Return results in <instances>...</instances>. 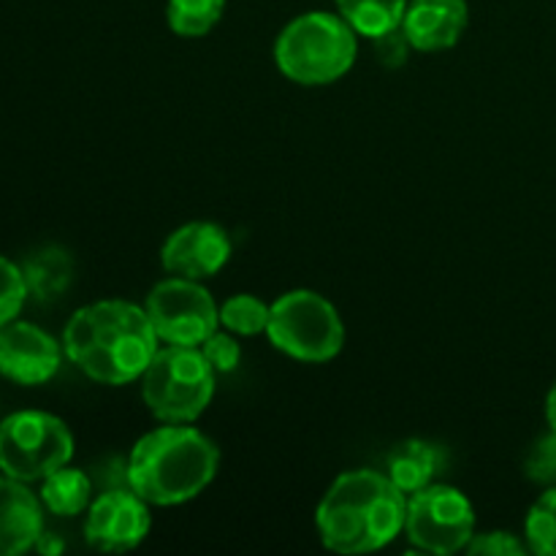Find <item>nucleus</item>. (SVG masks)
<instances>
[{"instance_id": "obj_1", "label": "nucleus", "mask_w": 556, "mask_h": 556, "mask_svg": "<svg viewBox=\"0 0 556 556\" xmlns=\"http://www.w3.org/2000/svg\"><path fill=\"white\" fill-rule=\"evenodd\" d=\"M161 348L144 304L101 299L85 304L63 329L65 358L101 386L139 383Z\"/></svg>"}, {"instance_id": "obj_2", "label": "nucleus", "mask_w": 556, "mask_h": 556, "mask_svg": "<svg viewBox=\"0 0 556 556\" xmlns=\"http://www.w3.org/2000/svg\"><path fill=\"white\" fill-rule=\"evenodd\" d=\"M407 494L380 470L334 478L315 510L318 538L334 554H372L405 532Z\"/></svg>"}, {"instance_id": "obj_3", "label": "nucleus", "mask_w": 556, "mask_h": 556, "mask_svg": "<svg viewBox=\"0 0 556 556\" xmlns=\"http://www.w3.org/2000/svg\"><path fill=\"white\" fill-rule=\"evenodd\" d=\"M220 470V451L190 424H163L136 440L125 481L150 505L168 508L199 497Z\"/></svg>"}, {"instance_id": "obj_4", "label": "nucleus", "mask_w": 556, "mask_h": 556, "mask_svg": "<svg viewBox=\"0 0 556 556\" xmlns=\"http://www.w3.org/2000/svg\"><path fill=\"white\" fill-rule=\"evenodd\" d=\"M358 33L331 11H307L288 22L275 41V63L302 87L334 85L356 63Z\"/></svg>"}, {"instance_id": "obj_5", "label": "nucleus", "mask_w": 556, "mask_h": 556, "mask_svg": "<svg viewBox=\"0 0 556 556\" xmlns=\"http://www.w3.org/2000/svg\"><path fill=\"white\" fill-rule=\"evenodd\" d=\"M215 375L201 348L161 345L139 378L141 400L161 424H193L215 396Z\"/></svg>"}, {"instance_id": "obj_6", "label": "nucleus", "mask_w": 556, "mask_h": 556, "mask_svg": "<svg viewBox=\"0 0 556 556\" xmlns=\"http://www.w3.org/2000/svg\"><path fill=\"white\" fill-rule=\"evenodd\" d=\"M266 337L293 362L326 364L345 348V324L329 299L296 288L271 302Z\"/></svg>"}, {"instance_id": "obj_7", "label": "nucleus", "mask_w": 556, "mask_h": 556, "mask_svg": "<svg viewBox=\"0 0 556 556\" xmlns=\"http://www.w3.org/2000/svg\"><path fill=\"white\" fill-rule=\"evenodd\" d=\"M74 434L63 418L43 410L11 413L0 421V470L22 483H41L71 465Z\"/></svg>"}, {"instance_id": "obj_8", "label": "nucleus", "mask_w": 556, "mask_h": 556, "mask_svg": "<svg viewBox=\"0 0 556 556\" xmlns=\"http://www.w3.org/2000/svg\"><path fill=\"white\" fill-rule=\"evenodd\" d=\"M476 535V508L456 486L429 483L407 497L405 538L418 552L448 556L465 552Z\"/></svg>"}, {"instance_id": "obj_9", "label": "nucleus", "mask_w": 556, "mask_h": 556, "mask_svg": "<svg viewBox=\"0 0 556 556\" xmlns=\"http://www.w3.org/2000/svg\"><path fill=\"white\" fill-rule=\"evenodd\" d=\"M144 309L161 345L201 348L220 329L215 296L188 277H166L144 299Z\"/></svg>"}, {"instance_id": "obj_10", "label": "nucleus", "mask_w": 556, "mask_h": 556, "mask_svg": "<svg viewBox=\"0 0 556 556\" xmlns=\"http://www.w3.org/2000/svg\"><path fill=\"white\" fill-rule=\"evenodd\" d=\"M152 527L150 503L130 486L106 489L92 497L85 516V541L96 552L125 554L147 541Z\"/></svg>"}, {"instance_id": "obj_11", "label": "nucleus", "mask_w": 556, "mask_h": 556, "mask_svg": "<svg viewBox=\"0 0 556 556\" xmlns=\"http://www.w3.org/2000/svg\"><path fill=\"white\" fill-rule=\"evenodd\" d=\"M63 345L30 320L0 326V375L16 386H43L63 364Z\"/></svg>"}, {"instance_id": "obj_12", "label": "nucleus", "mask_w": 556, "mask_h": 556, "mask_svg": "<svg viewBox=\"0 0 556 556\" xmlns=\"http://www.w3.org/2000/svg\"><path fill=\"white\" fill-rule=\"evenodd\" d=\"M231 250V237L220 223L190 220L168 233L161 248V264L168 275L204 282L228 264Z\"/></svg>"}, {"instance_id": "obj_13", "label": "nucleus", "mask_w": 556, "mask_h": 556, "mask_svg": "<svg viewBox=\"0 0 556 556\" xmlns=\"http://www.w3.org/2000/svg\"><path fill=\"white\" fill-rule=\"evenodd\" d=\"M467 25V0H410L402 20V33L416 52H445L462 41Z\"/></svg>"}, {"instance_id": "obj_14", "label": "nucleus", "mask_w": 556, "mask_h": 556, "mask_svg": "<svg viewBox=\"0 0 556 556\" xmlns=\"http://www.w3.org/2000/svg\"><path fill=\"white\" fill-rule=\"evenodd\" d=\"M43 503L27 483L0 476V556H20L36 548L43 535Z\"/></svg>"}, {"instance_id": "obj_15", "label": "nucleus", "mask_w": 556, "mask_h": 556, "mask_svg": "<svg viewBox=\"0 0 556 556\" xmlns=\"http://www.w3.org/2000/svg\"><path fill=\"white\" fill-rule=\"evenodd\" d=\"M445 456L443 448L427 440H402L400 445L389 451L386 456V476L394 481L396 489L410 497V494L421 492L429 483H434V478L443 472Z\"/></svg>"}, {"instance_id": "obj_16", "label": "nucleus", "mask_w": 556, "mask_h": 556, "mask_svg": "<svg viewBox=\"0 0 556 556\" xmlns=\"http://www.w3.org/2000/svg\"><path fill=\"white\" fill-rule=\"evenodd\" d=\"M20 266L25 271L27 291L36 302H54L74 282V258L68 250L54 248V244L33 250Z\"/></svg>"}, {"instance_id": "obj_17", "label": "nucleus", "mask_w": 556, "mask_h": 556, "mask_svg": "<svg viewBox=\"0 0 556 556\" xmlns=\"http://www.w3.org/2000/svg\"><path fill=\"white\" fill-rule=\"evenodd\" d=\"M41 503L49 514L54 516H79L87 514L92 503V481L85 470L79 467H60L52 476H47L41 481Z\"/></svg>"}, {"instance_id": "obj_18", "label": "nucleus", "mask_w": 556, "mask_h": 556, "mask_svg": "<svg viewBox=\"0 0 556 556\" xmlns=\"http://www.w3.org/2000/svg\"><path fill=\"white\" fill-rule=\"evenodd\" d=\"M337 14L364 38L400 30L410 0H334Z\"/></svg>"}, {"instance_id": "obj_19", "label": "nucleus", "mask_w": 556, "mask_h": 556, "mask_svg": "<svg viewBox=\"0 0 556 556\" xmlns=\"http://www.w3.org/2000/svg\"><path fill=\"white\" fill-rule=\"evenodd\" d=\"M226 0H166V22L179 38H204L223 20Z\"/></svg>"}, {"instance_id": "obj_20", "label": "nucleus", "mask_w": 556, "mask_h": 556, "mask_svg": "<svg viewBox=\"0 0 556 556\" xmlns=\"http://www.w3.org/2000/svg\"><path fill=\"white\" fill-rule=\"evenodd\" d=\"M271 304L261 302L253 293H237L220 304V326L237 337L266 334Z\"/></svg>"}, {"instance_id": "obj_21", "label": "nucleus", "mask_w": 556, "mask_h": 556, "mask_svg": "<svg viewBox=\"0 0 556 556\" xmlns=\"http://www.w3.org/2000/svg\"><path fill=\"white\" fill-rule=\"evenodd\" d=\"M527 546L538 556H556V486H548L525 521Z\"/></svg>"}, {"instance_id": "obj_22", "label": "nucleus", "mask_w": 556, "mask_h": 556, "mask_svg": "<svg viewBox=\"0 0 556 556\" xmlns=\"http://www.w3.org/2000/svg\"><path fill=\"white\" fill-rule=\"evenodd\" d=\"M27 299H30V291H27L22 266L5 258V255H0V326L20 318Z\"/></svg>"}, {"instance_id": "obj_23", "label": "nucleus", "mask_w": 556, "mask_h": 556, "mask_svg": "<svg viewBox=\"0 0 556 556\" xmlns=\"http://www.w3.org/2000/svg\"><path fill=\"white\" fill-rule=\"evenodd\" d=\"M525 472L538 486H556V432L538 438L525 459Z\"/></svg>"}, {"instance_id": "obj_24", "label": "nucleus", "mask_w": 556, "mask_h": 556, "mask_svg": "<svg viewBox=\"0 0 556 556\" xmlns=\"http://www.w3.org/2000/svg\"><path fill=\"white\" fill-rule=\"evenodd\" d=\"M470 556H521L530 552L527 543H521L514 532H476L465 548Z\"/></svg>"}, {"instance_id": "obj_25", "label": "nucleus", "mask_w": 556, "mask_h": 556, "mask_svg": "<svg viewBox=\"0 0 556 556\" xmlns=\"http://www.w3.org/2000/svg\"><path fill=\"white\" fill-rule=\"evenodd\" d=\"M201 353H204L206 362L215 367V372H233V369L239 367V362H242V348L233 340L231 331L217 329L215 334L201 345Z\"/></svg>"}, {"instance_id": "obj_26", "label": "nucleus", "mask_w": 556, "mask_h": 556, "mask_svg": "<svg viewBox=\"0 0 556 556\" xmlns=\"http://www.w3.org/2000/svg\"><path fill=\"white\" fill-rule=\"evenodd\" d=\"M375 43V54H378V60L383 65H389V68H396V65H402L407 60V52H410V41L405 38V33L400 30H391V33H383V36L372 38Z\"/></svg>"}, {"instance_id": "obj_27", "label": "nucleus", "mask_w": 556, "mask_h": 556, "mask_svg": "<svg viewBox=\"0 0 556 556\" xmlns=\"http://www.w3.org/2000/svg\"><path fill=\"white\" fill-rule=\"evenodd\" d=\"M546 421H548V429H554L556 432V383L552 386V391H548L546 396Z\"/></svg>"}]
</instances>
